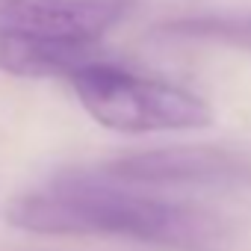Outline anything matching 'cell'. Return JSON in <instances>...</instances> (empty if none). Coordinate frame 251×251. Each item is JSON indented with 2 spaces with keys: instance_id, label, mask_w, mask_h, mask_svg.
Segmentation results:
<instances>
[{
  "instance_id": "4",
  "label": "cell",
  "mask_w": 251,
  "mask_h": 251,
  "mask_svg": "<svg viewBox=\"0 0 251 251\" xmlns=\"http://www.w3.org/2000/svg\"><path fill=\"white\" fill-rule=\"evenodd\" d=\"M133 0H0V30L95 45L127 18Z\"/></svg>"
},
{
  "instance_id": "5",
  "label": "cell",
  "mask_w": 251,
  "mask_h": 251,
  "mask_svg": "<svg viewBox=\"0 0 251 251\" xmlns=\"http://www.w3.org/2000/svg\"><path fill=\"white\" fill-rule=\"evenodd\" d=\"M100 62L95 45H74V42H53L27 33H6L0 30V71L12 77H74L80 68Z\"/></svg>"
},
{
  "instance_id": "3",
  "label": "cell",
  "mask_w": 251,
  "mask_h": 251,
  "mask_svg": "<svg viewBox=\"0 0 251 251\" xmlns=\"http://www.w3.org/2000/svg\"><path fill=\"white\" fill-rule=\"evenodd\" d=\"M100 175L124 186H222L251 177V163L216 145H169L118 157Z\"/></svg>"
},
{
  "instance_id": "6",
  "label": "cell",
  "mask_w": 251,
  "mask_h": 251,
  "mask_svg": "<svg viewBox=\"0 0 251 251\" xmlns=\"http://www.w3.org/2000/svg\"><path fill=\"white\" fill-rule=\"evenodd\" d=\"M166 33L183 36V39H210V42H227L251 50V12L248 15H222V18H186L166 24Z\"/></svg>"
},
{
  "instance_id": "2",
  "label": "cell",
  "mask_w": 251,
  "mask_h": 251,
  "mask_svg": "<svg viewBox=\"0 0 251 251\" xmlns=\"http://www.w3.org/2000/svg\"><path fill=\"white\" fill-rule=\"evenodd\" d=\"M80 106L115 133L201 130L213 124V106L177 83L142 77L109 62H92L71 77Z\"/></svg>"
},
{
  "instance_id": "1",
  "label": "cell",
  "mask_w": 251,
  "mask_h": 251,
  "mask_svg": "<svg viewBox=\"0 0 251 251\" xmlns=\"http://www.w3.org/2000/svg\"><path fill=\"white\" fill-rule=\"evenodd\" d=\"M6 222L39 236L130 239L183 251H210L225 239V227L210 210L136 192L100 172H68L12 198Z\"/></svg>"
}]
</instances>
